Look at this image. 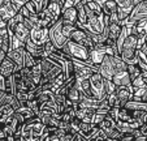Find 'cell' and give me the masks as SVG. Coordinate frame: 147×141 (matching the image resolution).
Returning <instances> with one entry per match:
<instances>
[{
    "label": "cell",
    "instance_id": "cell-9",
    "mask_svg": "<svg viewBox=\"0 0 147 141\" xmlns=\"http://www.w3.org/2000/svg\"><path fill=\"white\" fill-rule=\"evenodd\" d=\"M18 13L14 8L12 0H0V18L3 21H9L12 17H14Z\"/></svg>",
    "mask_w": 147,
    "mask_h": 141
},
{
    "label": "cell",
    "instance_id": "cell-1",
    "mask_svg": "<svg viewBox=\"0 0 147 141\" xmlns=\"http://www.w3.org/2000/svg\"><path fill=\"white\" fill-rule=\"evenodd\" d=\"M39 64L42 67V78H40V82H39L40 86L51 82L60 73H63V67L57 61H55L53 59L48 58V56L39 59Z\"/></svg>",
    "mask_w": 147,
    "mask_h": 141
},
{
    "label": "cell",
    "instance_id": "cell-6",
    "mask_svg": "<svg viewBox=\"0 0 147 141\" xmlns=\"http://www.w3.org/2000/svg\"><path fill=\"white\" fill-rule=\"evenodd\" d=\"M143 20H147V0H143V1L134 5L126 24L134 25V24H137L139 21H143Z\"/></svg>",
    "mask_w": 147,
    "mask_h": 141
},
{
    "label": "cell",
    "instance_id": "cell-54",
    "mask_svg": "<svg viewBox=\"0 0 147 141\" xmlns=\"http://www.w3.org/2000/svg\"><path fill=\"white\" fill-rule=\"evenodd\" d=\"M142 101L147 103V91H146V94H144V95H143V98H142Z\"/></svg>",
    "mask_w": 147,
    "mask_h": 141
},
{
    "label": "cell",
    "instance_id": "cell-10",
    "mask_svg": "<svg viewBox=\"0 0 147 141\" xmlns=\"http://www.w3.org/2000/svg\"><path fill=\"white\" fill-rule=\"evenodd\" d=\"M107 50V46L104 43H99V44H95V47L92 50H90V59L89 60L91 61L94 65H100V63L103 61L104 56L107 55L106 54Z\"/></svg>",
    "mask_w": 147,
    "mask_h": 141
},
{
    "label": "cell",
    "instance_id": "cell-23",
    "mask_svg": "<svg viewBox=\"0 0 147 141\" xmlns=\"http://www.w3.org/2000/svg\"><path fill=\"white\" fill-rule=\"evenodd\" d=\"M131 34L133 35H147V20H143V21H139L134 25H131Z\"/></svg>",
    "mask_w": 147,
    "mask_h": 141
},
{
    "label": "cell",
    "instance_id": "cell-47",
    "mask_svg": "<svg viewBox=\"0 0 147 141\" xmlns=\"http://www.w3.org/2000/svg\"><path fill=\"white\" fill-rule=\"evenodd\" d=\"M0 91H5V77L0 75Z\"/></svg>",
    "mask_w": 147,
    "mask_h": 141
},
{
    "label": "cell",
    "instance_id": "cell-16",
    "mask_svg": "<svg viewBox=\"0 0 147 141\" xmlns=\"http://www.w3.org/2000/svg\"><path fill=\"white\" fill-rule=\"evenodd\" d=\"M25 50L28 51L29 54L34 56L35 59H42V58H46V54H45V50H43V46H39V44L34 43L30 38L29 41L25 43Z\"/></svg>",
    "mask_w": 147,
    "mask_h": 141
},
{
    "label": "cell",
    "instance_id": "cell-51",
    "mask_svg": "<svg viewBox=\"0 0 147 141\" xmlns=\"http://www.w3.org/2000/svg\"><path fill=\"white\" fill-rule=\"evenodd\" d=\"M5 58H7V54L4 52L1 48H0V65H1V63L4 61V59H5Z\"/></svg>",
    "mask_w": 147,
    "mask_h": 141
},
{
    "label": "cell",
    "instance_id": "cell-57",
    "mask_svg": "<svg viewBox=\"0 0 147 141\" xmlns=\"http://www.w3.org/2000/svg\"><path fill=\"white\" fill-rule=\"evenodd\" d=\"M0 21H3V20H1V18H0Z\"/></svg>",
    "mask_w": 147,
    "mask_h": 141
},
{
    "label": "cell",
    "instance_id": "cell-13",
    "mask_svg": "<svg viewBox=\"0 0 147 141\" xmlns=\"http://www.w3.org/2000/svg\"><path fill=\"white\" fill-rule=\"evenodd\" d=\"M116 95L119 97V99L121 101L122 106L125 107V105H126L129 101L133 99V97H134V88L131 85L130 86H117Z\"/></svg>",
    "mask_w": 147,
    "mask_h": 141
},
{
    "label": "cell",
    "instance_id": "cell-3",
    "mask_svg": "<svg viewBox=\"0 0 147 141\" xmlns=\"http://www.w3.org/2000/svg\"><path fill=\"white\" fill-rule=\"evenodd\" d=\"M63 52H65L72 60L78 61H89L90 59V51L86 47H83L82 44H78L76 42L68 41V43L61 48Z\"/></svg>",
    "mask_w": 147,
    "mask_h": 141
},
{
    "label": "cell",
    "instance_id": "cell-40",
    "mask_svg": "<svg viewBox=\"0 0 147 141\" xmlns=\"http://www.w3.org/2000/svg\"><path fill=\"white\" fill-rule=\"evenodd\" d=\"M36 63H38V59H35L31 54H29L25 50V67L26 68H33Z\"/></svg>",
    "mask_w": 147,
    "mask_h": 141
},
{
    "label": "cell",
    "instance_id": "cell-32",
    "mask_svg": "<svg viewBox=\"0 0 147 141\" xmlns=\"http://www.w3.org/2000/svg\"><path fill=\"white\" fill-rule=\"evenodd\" d=\"M113 63H115V68H116V73L117 72H124V71L128 69V64L122 60L120 55L113 56Z\"/></svg>",
    "mask_w": 147,
    "mask_h": 141
},
{
    "label": "cell",
    "instance_id": "cell-34",
    "mask_svg": "<svg viewBox=\"0 0 147 141\" xmlns=\"http://www.w3.org/2000/svg\"><path fill=\"white\" fill-rule=\"evenodd\" d=\"M115 125H116V122H115V120L112 119L109 115H107L106 118H104V120L102 122V124L99 125V128H100V131H102V132H106V131L113 128Z\"/></svg>",
    "mask_w": 147,
    "mask_h": 141
},
{
    "label": "cell",
    "instance_id": "cell-36",
    "mask_svg": "<svg viewBox=\"0 0 147 141\" xmlns=\"http://www.w3.org/2000/svg\"><path fill=\"white\" fill-rule=\"evenodd\" d=\"M5 93H9V94H13V95H16L17 89H16V84H14L13 76L5 78Z\"/></svg>",
    "mask_w": 147,
    "mask_h": 141
},
{
    "label": "cell",
    "instance_id": "cell-26",
    "mask_svg": "<svg viewBox=\"0 0 147 141\" xmlns=\"http://www.w3.org/2000/svg\"><path fill=\"white\" fill-rule=\"evenodd\" d=\"M104 135H106L107 138H109V140H113V141H120L122 137L125 136L124 132H121V131L119 129V128L115 125L113 128H111V129L106 131V132H103Z\"/></svg>",
    "mask_w": 147,
    "mask_h": 141
},
{
    "label": "cell",
    "instance_id": "cell-43",
    "mask_svg": "<svg viewBox=\"0 0 147 141\" xmlns=\"http://www.w3.org/2000/svg\"><path fill=\"white\" fill-rule=\"evenodd\" d=\"M131 86H133L134 89H143V88H147V85H146V82H144V80H143V77H142V76L131 81Z\"/></svg>",
    "mask_w": 147,
    "mask_h": 141
},
{
    "label": "cell",
    "instance_id": "cell-52",
    "mask_svg": "<svg viewBox=\"0 0 147 141\" xmlns=\"http://www.w3.org/2000/svg\"><path fill=\"white\" fill-rule=\"evenodd\" d=\"M92 1H95V3H96L98 5L103 7V5H104V4L107 3V1H108V0H92Z\"/></svg>",
    "mask_w": 147,
    "mask_h": 141
},
{
    "label": "cell",
    "instance_id": "cell-22",
    "mask_svg": "<svg viewBox=\"0 0 147 141\" xmlns=\"http://www.w3.org/2000/svg\"><path fill=\"white\" fill-rule=\"evenodd\" d=\"M67 99L69 101L73 106H78V103L81 102V99H82V94H81L80 89H78L76 85L73 86V88H70V90L68 91Z\"/></svg>",
    "mask_w": 147,
    "mask_h": 141
},
{
    "label": "cell",
    "instance_id": "cell-31",
    "mask_svg": "<svg viewBox=\"0 0 147 141\" xmlns=\"http://www.w3.org/2000/svg\"><path fill=\"white\" fill-rule=\"evenodd\" d=\"M55 94L56 93H53V91H51V90H43L38 97H36V99H38L39 105H42V103H45V102L55 99Z\"/></svg>",
    "mask_w": 147,
    "mask_h": 141
},
{
    "label": "cell",
    "instance_id": "cell-12",
    "mask_svg": "<svg viewBox=\"0 0 147 141\" xmlns=\"http://www.w3.org/2000/svg\"><path fill=\"white\" fill-rule=\"evenodd\" d=\"M46 11L48 12V14L52 17L53 22L56 24V22L60 20L61 14H63V11H64V4H61L60 1H56V0H50V3H48Z\"/></svg>",
    "mask_w": 147,
    "mask_h": 141
},
{
    "label": "cell",
    "instance_id": "cell-38",
    "mask_svg": "<svg viewBox=\"0 0 147 141\" xmlns=\"http://www.w3.org/2000/svg\"><path fill=\"white\" fill-rule=\"evenodd\" d=\"M107 101H108V103H109V106H111V107H119V108L124 107V106H122V103H121V101H120L119 97L116 95V93L109 94L108 97H107Z\"/></svg>",
    "mask_w": 147,
    "mask_h": 141
},
{
    "label": "cell",
    "instance_id": "cell-7",
    "mask_svg": "<svg viewBox=\"0 0 147 141\" xmlns=\"http://www.w3.org/2000/svg\"><path fill=\"white\" fill-rule=\"evenodd\" d=\"M99 73L103 76L104 80H112L113 76L116 75V68H115V63H113V56L111 55H106L103 61L99 65Z\"/></svg>",
    "mask_w": 147,
    "mask_h": 141
},
{
    "label": "cell",
    "instance_id": "cell-21",
    "mask_svg": "<svg viewBox=\"0 0 147 141\" xmlns=\"http://www.w3.org/2000/svg\"><path fill=\"white\" fill-rule=\"evenodd\" d=\"M86 1H81V3L76 4V8L78 12V22H80L82 26L87 25V21H89V16H87V9H86Z\"/></svg>",
    "mask_w": 147,
    "mask_h": 141
},
{
    "label": "cell",
    "instance_id": "cell-8",
    "mask_svg": "<svg viewBox=\"0 0 147 141\" xmlns=\"http://www.w3.org/2000/svg\"><path fill=\"white\" fill-rule=\"evenodd\" d=\"M30 39L34 43L43 46L47 41H50V29L42 28L39 25H34V28L30 31Z\"/></svg>",
    "mask_w": 147,
    "mask_h": 141
},
{
    "label": "cell",
    "instance_id": "cell-37",
    "mask_svg": "<svg viewBox=\"0 0 147 141\" xmlns=\"http://www.w3.org/2000/svg\"><path fill=\"white\" fill-rule=\"evenodd\" d=\"M111 108H112V107L109 106L108 101L104 99V101H100V102H99V107L96 108V111H95V112L103 114V115H108L109 111H111Z\"/></svg>",
    "mask_w": 147,
    "mask_h": 141
},
{
    "label": "cell",
    "instance_id": "cell-46",
    "mask_svg": "<svg viewBox=\"0 0 147 141\" xmlns=\"http://www.w3.org/2000/svg\"><path fill=\"white\" fill-rule=\"evenodd\" d=\"M76 135L77 133H73V132H65L64 135L60 137V141H74Z\"/></svg>",
    "mask_w": 147,
    "mask_h": 141
},
{
    "label": "cell",
    "instance_id": "cell-19",
    "mask_svg": "<svg viewBox=\"0 0 147 141\" xmlns=\"http://www.w3.org/2000/svg\"><path fill=\"white\" fill-rule=\"evenodd\" d=\"M112 82L116 86H130L131 78L129 76L128 71H124V72H117L112 78Z\"/></svg>",
    "mask_w": 147,
    "mask_h": 141
},
{
    "label": "cell",
    "instance_id": "cell-15",
    "mask_svg": "<svg viewBox=\"0 0 147 141\" xmlns=\"http://www.w3.org/2000/svg\"><path fill=\"white\" fill-rule=\"evenodd\" d=\"M17 71H18V67H17L9 58L4 59V61L1 63V65H0V75L4 76L5 78L13 76Z\"/></svg>",
    "mask_w": 147,
    "mask_h": 141
},
{
    "label": "cell",
    "instance_id": "cell-39",
    "mask_svg": "<svg viewBox=\"0 0 147 141\" xmlns=\"http://www.w3.org/2000/svg\"><path fill=\"white\" fill-rule=\"evenodd\" d=\"M43 50H45L46 56H50V55H52V54H55L56 51L59 50V48L51 41H47L45 44H43Z\"/></svg>",
    "mask_w": 147,
    "mask_h": 141
},
{
    "label": "cell",
    "instance_id": "cell-35",
    "mask_svg": "<svg viewBox=\"0 0 147 141\" xmlns=\"http://www.w3.org/2000/svg\"><path fill=\"white\" fill-rule=\"evenodd\" d=\"M30 69H31V75H33L34 82H35L36 85H39L40 78H42V67H40V64H39V60H38V63H36L35 65H34L33 68H30Z\"/></svg>",
    "mask_w": 147,
    "mask_h": 141
},
{
    "label": "cell",
    "instance_id": "cell-11",
    "mask_svg": "<svg viewBox=\"0 0 147 141\" xmlns=\"http://www.w3.org/2000/svg\"><path fill=\"white\" fill-rule=\"evenodd\" d=\"M7 58L11 59L18 67V69L24 68L25 67V47H22V48H12L7 54Z\"/></svg>",
    "mask_w": 147,
    "mask_h": 141
},
{
    "label": "cell",
    "instance_id": "cell-27",
    "mask_svg": "<svg viewBox=\"0 0 147 141\" xmlns=\"http://www.w3.org/2000/svg\"><path fill=\"white\" fill-rule=\"evenodd\" d=\"M138 55H139V67L142 68V71L147 69V41L143 46L138 50Z\"/></svg>",
    "mask_w": 147,
    "mask_h": 141
},
{
    "label": "cell",
    "instance_id": "cell-56",
    "mask_svg": "<svg viewBox=\"0 0 147 141\" xmlns=\"http://www.w3.org/2000/svg\"><path fill=\"white\" fill-rule=\"evenodd\" d=\"M1 129H3V125H1V124H0V131H1Z\"/></svg>",
    "mask_w": 147,
    "mask_h": 141
},
{
    "label": "cell",
    "instance_id": "cell-55",
    "mask_svg": "<svg viewBox=\"0 0 147 141\" xmlns=\"http://www.w3.org/2000/svg\"><path fill=\"white\" fill-rule=\"evenodd\" d=\"M56 1H60V3L64 4V5H65V3H67V0H56Z\"/></svg>",
    "mask_w": 147,
    "mask_h": 141
},
{
    "label": "cell",
    "instance_id": "cell-28",
    "mask_svg": "<svg viewBox=\"0 0 147 141\" xmlns=\"http://www.w3.org/2000/svg\"><path fill=\"white\" fill-rule=\"evenodd\" d=\"M126 71H128L131 81L142 76V68L139 67V64H128V69Z\"/></svg>",
    "mask_w": 147,
    "mask_h": 141
},
{
    "label": "cell",
    "instance_id": "cell-49",
    "mask_svg": "<svg viewBox=\"0 0 147 141\" xmlns=\"http://www.w3.org/2000/svg\"><path fill=\"white\" fill-rule=\"evenodd\" d=\"M120 141H136V136H133V135H125Z\"/></svg>",
    "mask_w": 147,
    "mask_h": 141
},
{
    "label": "cell",
    "instance_id": "cell-25",
    "mask_svg": "<svg viewBox=\"0 0 147 141\" xmlns=\"http://www.w3.org/2000/svg\"><path fill=\"white\" fill-rule=\"evenodd\" d=\"M125 107L129 108V110H137V111H143V112H147V103L143 102V101H129Z\"/></svg>",
    "mask_w": 147,
    "mask_h": 141
},
{
    "label": "cell",
    "instance_id": "cell-33",
    "mask_svg": "<svg viewBox=\"0 0 147 141\" xmlns=\"http://www.w3.org/2000/svg\"><path fill=\"white\" fill-rule=\"evenodd\" d=\"M115 1H116L119 8L125 9V11L130 12V13H131V11H133L134 5H136V4H134V0H115Z\"/></svg>",
    "mask_w": 147,
    "mask_h": 141
},
{
    "label": "cell",
    "instance_id": "cell-30",
    "mask_svg": "<svg viewBox=\"0 0 147 141\" xmlns=\"http://www.w3.org/2000/svg\"><path fill=\"white\" fill-rule=\"evenodd\" d=\"M85 5H86L87 11L91 12V13L96 14V16H104V14H103V11H102V7L98 5V4L95 3V1H92V0H87Z\"/></svg>",
    "mask_w": 147,
    "mask_h": 141
},
{
    "label": "cell",
    "instance_id": "cell-2",
    "mask_svg": "<svg viewBox=\"0 0 147 141\" xmlns=\"http://www.w3.org/2000/svg\"><path fill=\"white\" fill-rule=\"evenodd\" d=\"M120 56L126 64H138L139 63V55H138V38L137 35L126 37L122 48L120 51Z\"/></svg>",
    "mask_w": 147,
    "mask_h": 141
},
{
    "label": "cell",
    "instance_id": "cell-4",
    "mask_svg": "<svg viewBox=\"0 0 147 141\" xmlns=\"http://www.w3.org/2000/svg\"><path fill=\"white\" fill-rule=\"evenodd\" d=\"M104 78L99 72H95L94 75L90 77V84H91V91L92 97L98 101H104L107 99V93H106V86H104Z\"/></svg>",
    "mask_w": 147,
    "mask_h": 141
},
{
    "label": "cell",
    "instance_id": "cell-41",
    "mask_svg": "<svg viewBox=\"0 0 147 141\" xmlns=\"http://www.w3.org/2000/svg\"><path fill=\"white\" fill-rule=\"evenodd\" d=\"M104 86H106V93H107V97H108L109 94H113L116 93V89L117 86L112 82V80H106L104 81Z\"/></svg>",
    "mask_w": 147,
    "mask_h": 141
},
{
    "label": "cell",
    "instance_id": "cell-53",
    "mask_svg": "<svg viewBox=\"0 0 147 141\" xmlns=\"http://www.w3.org/2000/svg\"><path fill=\"white\" fill-rule=\"evenodd\" d=\"M136 141H147V137L146 136H138V137H136Z\"/></svg>",
    "mask_w": 147,
    "mask_h": 141
},
{
    "label": "cell",
    "instance_id": "cell-42",
    "mask_svg": "<svg viewBox=\"0 0 147 141\" xmlns=\"http://www.w3.org/2000/svg\"><path fill=\"white\" fill-rule=\"evenodd\" d=\"M34 4L36 5V9H38V13H40L42 11H45L47 8L48 3H50V0H33Z\"/></svg>",
    "mask_w": 147,
    "mask_h": 141
},
{
    "label": "cell",
    "instance_id": "cell-50",
    "mask_svg": "<svg viewBox=\"0 0 147 141\" xmlns=\"http://www.w3.org/2000/svg\"><path fill=\"white\" fill-rule=\"evenodd\" d=\"M74 141H89V140H87L86 137H83V136L81 135V133H77V135H76Z\"/></svg>",
    "mask_w": 147,
    "mask_h": 141
},
{
    "label": "cell",
    "instance_id": "cell-17",
    "mask_svg": "<svg viewBox=\"0 0 147 141\" xmlns=\"http://www.w3.org/2000/svg\"><path fill=\"white\" fill-rule=\"evenodd\" d=\"M12 33H13V35L16 37L18 41L22 42V43H26V42L29 41V38H30V30L26 28V25L24 22L18 24V25L12 30Z\"/></svg>",
    "mask_w": 147,
    "mask_h": 141
},
{
    "label": "cell",
    "instance_id": "cell-29",
    "mask_svg": "<svg viewBox=\"0 0 147 141\" xmlns=\"http://www.w3.org/2000/svg\"><path fill=\"white\" fill-rule=\"evenodd\" d=\"M122 30V25L121 24H111L108 28V38L113 39V41H117L120 33Z\"/></svg>",
    "mask_w": 147,
    "mask_h": 141
},
{
    "label": "cell",
    "instance_id": "cell-5",
    "mask_svg": "<svg viewBox=\"0 0 147 141\" xmlns=\"http://www.w3.org/2000/svg\"><path fill=\"white\" fill-rule=\"evenodd\" d=\"M50 41L57 47L59 50H61L69 41L63 33V22H61V20H59L56 24H53L50 28Z\"/></svg>",
    "mask_w": 147,
    "mask_h": 141
},
{
    "label": "cell",
    "instance_id": "cell-20",
    "mask_svg": "<svg viewBox=\"0 0 147 141\" xmlns=\"http://www.w3.org/2000/svg\"><path fill=\"white\" fill-rule=\"evenodd\" d=\"M16 116H17V118H18V119L21 120L22 123H25V122H28V120H30V119H33V118H35L36 114L34 112L31 108L26 107V106H21L20 108H17V110H16Z\"/></svg>",
    "mask_w": 147,
    "mask_h": 141
},
{
    "label": "cell",
    "instance_id": "cell-14",
    "mask_svg": "<svg viewBox=\"0 0 147 141\" xmlns=\"http://www.w3.org/2000/svg\"><path fill=\"white\" fill-rule=\"evenodd\" d=\"M60 20L64 24H70V25H77L78 22V12L76 7H68V8H64L63 11V14H61Z\"/></svg>",
    "mask_w": 147,
    "mask_h": 141
},
{
    "label": "cell",
    "instance_id": "cell-44",
    "mask_svg": "<svg viewBox=\"0 0 147 141\" xmlns=\"http://www.w3.org/2000/svg\"><path fill=\"white\" fill-rule=\"evenodd\" d=\"M107 115H103V114H98V112H95L94 115H92V119H91V123L94 125H98L99 127L100 124H102V122L104 120V118H106Z\"/></svg>",
    "mask_w": 147,
    "mask_h": 141
},
{
    "label": "cell",
    "instance_id": "cell-24",
    "mask_svg": "<svg viewBox=\"0 0 147 141\" xmlns=\"http://www.w3.org/2000/svg\"><path fill=\"white\" fill-rule=\"evenodd\" d=\"M117 9H119V7H117L115 0H108V1L102 7V11H103L104 16H113V14L117 13Z\"/></svg>",
    "mask_w": 147,
    "mask_h": 141
},
{
    "label": "cell",
    "instance_id": "cell-48",
    "mask_svg": "<svg viewBox=\"0 0 147 141\" xmlns=\"http://www.w3.org/2000/svg\"><path fill=\"white\" fill-rule=\"evenodd\" d=\"M138 129H139V132H141L142 136H146V137H147V124H144V123H143V124H142Z\"/></svg>",
    "mask_w": 147,
    "mask_h": 141
},
{
    "label": "cell",
    "instance_id": "cell-45",
    "mask_svg": "<svg viewBox=\"0 0 147 141\" xmlns=\"http://www.w3.org/2000/svg\"><path fill=\"white\" fill-rule=\"evenodd\" d=\"M25 7H26V9L30 12V14H38V9H36V5L34 4L33 0L28 1V3L25 4Z\"/></svg>",
    "mask_w": 147,
    "mask_h": 141
},
{
    "label": "cell",
    "instance_id": "cell-18",
    "mask_svg": "<svg viewBox=\"0 0 147 141\" xmlns=\"http://www.w3.org/2000/svg\"><path fill=\"white\" fill-rule=\"evenodd\" d=\"M76 86L80 89L81 94L83 97L87 98H94L91 91V84H90V78H77L76 80Z\"/></svg>",
    "mask_w": 147,
    "mask_h": 141
}]
</instances>
